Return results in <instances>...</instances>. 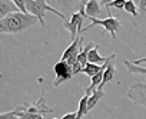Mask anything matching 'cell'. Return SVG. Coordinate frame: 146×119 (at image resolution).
I'll return each mask as SVG.
<instances>
[{
    "label": "cell",
    "instance_id": "d6986e66",
    "mask_svg": "<svg viewBox=\"0 0 146 119\" xmlns=\"http://www.w3.org/2000/svg\"><path fill=\"white\" fill-rule=\"evenodd\" d=\"M129 15H132L133 17H137L139 16V10H137V5L135 3V0H126V5L123 7Z\"/></svg>",
    "mask_w": 146,
    "mask_h": 119
},
{
    "label": "cell",
    "instance_id": "8fae6325",
    "mask_svg": "<svg viewBox=\"0 0 146 119\" xmlns=\"http://www.w3.org/2000/svg\"><path fill=\"white\" fill-rule=\"evenodd\" d=\"M85 15L88 19L96 17L100 15V3L98 0H88V3L85 6Z\"/></svg>",
    "mask_w": 146,
    "mask_h": 119
},
{
    "label": "cell",
    "instance_id": "52a82bcc",
    "mask_svg": "<svg viewBox=\"0 0 146 119\" xmlns=\"http://www.w3.org/2000/svg\"><path fill=\"white\" fill-rule=\"evenodd\" d=\"M127 96L139 105L146 106V83H135L127 90Z\"/></svg>",
    "mask_w": 146,
    "mask_h": 119
},
{
    "label": "cell",
    "instance_id": "9c48e42d",
    "mask_svg": "<svg viewBox=\"0 0 146 119\" xmlns=\"http://www.w3.org/2000/svg\"><path fill=\"white\" fill-rule=\"evenodd\" d=\"M115 59H116V55H115V53H113V55H110L109 60H108V66H106V69H105V72H103V79H102V83L98 86V89L103 90V86H105L108 82H110V80L115 78V73H116V65H115Z\"/></svg>",
    "mask_w": 146,
    "mask_h": 119
},
{
    "label": "cell",
    "instance_id": "7a4b0ae2",
    "mask_svg": "<svg viewBox=\"0 0 146 119\" xmlns=\"http://www.w3.org/2000/svg\"><path fill=\"white\" fill-rule=\"evenodd\" d=\"M26 10H27V13L29 15H32V16H35V17H37V20H39V23H40V26L44 29V17H46V12H52V13H54V15H57L60 19H66V16L63 15V13H60L59 10H56L54 7H52V6H49L47 5V2L46 0H27L26 2Z\"/></svg>",
    "mask_w": 146,
    "mask_h": 119
},
{
    "label": "cell",
    "instance_id": "cb8c5ba5",
    "mask_svg": "<svg viewBox=\"0 0 146 119\" xmlns=\"http://www.w3.org/2000/svg\"><path fill=\"white\" fill-rule=\"evenodd\" d=\"M132 63H135V65H137V66H142V65H146V57H142V59H137V60H135V62H132Z\"/></svg>",
    "mask_w": 146,
    "mask_h": 119
},
{
    "label": "cell",
    "instance_id": "e0dca14e",
    "mask_svg": "<svg viewBox=\"0 0 146 119\" xmlns=\"http://www.w3.org/2000/svg\"><path fill=\"white\" fill-rule=\"evenodd\" d=\"M56 5L64 10H73L80 6V0H56Z\"/></svg>",
    "mask_w": 146,
    "mask_h": 119
},
{
    "label": "cell",
    "instance_id": "30bf717a",
    "mask_svg": "<svg viewBox=\"0 0 146 119\" xmlns=\"http://www.w3.org/2000/svg\"><path fill=\"white\" fill-rule=\"evenodd\" d=\"M19 12V9L16 7V5L12 0H0V19H3L12 13Z\"/></svg>",
    "mask_w": 146,
    "mask_h": 119
},
{
    "label": "cell",
    "instance_id": "9a60e30c",
    "mask_svg": "<svg viewBox=\"0 0 146 119\" xmlns=\"http://www.w3.org/2000/svg\"><path fill=\"white\" fill-rule=\"evenodd\" d=\"M103 95H105V92L103 90H100V89H96L90 96H89V99H88V113L96 106V103L103 98Z\"/></svg>",
    "mask_w": 146,
    "mask_h": 119
},
{
    "label": "cell",
    "instance_id": "2e32d148",
    "mask_svg": "<svg viewBox=\"0 0 146 119\" xmlns=\"http://www.w3.org/2000/svg\"><path fill=\"white\" fill-rule=\"evenodd\" d=\"M89 96H90V95H88L86 92H85V95L82 96V99H80V102H79V108H78V110H76V113H78V118H76V119H82L85 115H88V99H89Z\"/></svg>",
    "mask_w": 146,
    "mask_h": 119
},
{
    "label": "cell",
    "instance_id": "3957f363",
    "mask_svg": "<svg viewBox=\"0 0 146 119\" xmlns=\"http://www.w3.org/2000/svg\"><path fill=\"white\" fill-rule=\"evenodd\" d=\"M90 22H92V23H90L89 26L83 27V29H82V32H86V30L92 29L93 26H102V27L105 29V32H109V33L112 35V39H113V40L116 39V33H117V30L122 27L120 20H119V19H116V17H113V16L106 17V19H96V17H90Z\"/></svg>",
    "mask_w": 146,
    "mask_h": 119
},
{
    "label": "cell",
    "instance_id": "ac0fdd59",
    "mask_svg": "<svg viewBox=\"0 0 146 119\" xmlns=\"http://www.w3.org/2000/svg\"><path fill=\"white\" fill-rule=\"evenodd\" d=\"M100 69H102V66L100 65H95V63H88L83 69H82V72L85 73V75H88L89 78H93L98 72H100Z\"/></svg>",
    "mask_w": 146,
    "mask_h": 119
},
{
    "label": "cell",
    "instance_id": "d4e9b609",
    "mask_svg": "<svg viewBox=\"0 0 146 119\" xmlns=\"http://www.w3.org/2000/svg\"><path fill=\"white\" fill-rule=\"evenodd\" d=\"M110 2H112V0H100V3H102V6H106V7L109 6V3H110Z\"/></svg>",
    "mask_w": 146,
    "mask_h": 119
},
{
    "label": "cell",
    "instance_id": "7c38bea8",
    "mask_svg": "<svg viewBox=\"0 0 146 119\" xmlns=\"http://www.w3.org/2000/svg\"><path fill=\"white\" fill-rule=\"evenodd\" d=\"M96 45H93V43H89L86 47H82V43H80V50H79V55H78V59H76V62L82 66V68H85L89 62H88V55H89V52L95 47Z\"/></svg>",
    "mask_w": 146,
    "mask_h": 119
},
{
    "label": "cell",
    "instance_id": "7402d4cb",
    "mask_svg": "<svg viewBox=\"0 0 146 119\" xmlns=\"http://www.w3.org/2000/svg\"><path fill=\"white\" fill-rule=\"evenodd\" d=\"M12 2L16 5V7L19 9V12L27 13V10H26V2H27V0H12ZM27 15H29V13H27Z\"/></svg>",
    "mask_w": 146,
    "mask_h": 119
},
{
    "label": "cell",
    "instance_id": "44dd1931",
    "mask_svg": "<svg viewBox=\"0 0 146 119\" xmlns=\"http://www.w3.org/2000/svg\"><path fill=\"white\" fill-rule=\"evenodd\" d=\"M137 3V10H139V16L145 17L146 16V0H136Z\"/></svg>",
    "mask_w": 146,
    "mask_h": 119
},
{
    "label": "cell",
    "instance_id": "4fadbf2b",
    "mask_svg": "<svg viewBox=\"0 0 146 119\" xmlns=\"http://www.w3.org/2000/svg\"><path fill=\"white\" fill-rule=\"evenodd\" d=\"M109 60V56L108 57H103V56H100L99 55V52H98V45L89 52V55H88V62L89 63H95V65H99V63H105V62H108Z\"/></svg>",
    "mask_w": 146,
    "mask_h": 119
},
{
    "label": "cell",
    "instance_id": "277c9868",
    "mask_svg": "<svg viewBox=\"0 0 146 119\" xmlns=\"http://www.w3.org/2000/svg\"><path fill=\"white\" fill-rule=\"evenodd\" d=\"M53 70H54V82H53V86H59L60 83L72 79L73 76V69L72 66H69L66 62L63 60H59L54 66H53Z\"/></svg>",
    "mask_w": 146,
    "mask_h": 119
},
{
    "label": "cell",
    "instance_id": "ba28073f",
    "mask_svg": "<svg viewBox=\"0 0 146 119\" xmlns=\"http://www.w3.org/2000/svg\"><path fill=\"white\" fill-rule=\"evenodd\" d=\"M53 109H50L49 106H46V98H44V90L42 92V95H40V99L36 102V103H33V105H27V108H26V110L25 112H27V113H39V115H46V113H50Z\"/></svg>",
    "mask_w": 146,
    "mask_h": 119
},
{
    "label": "cell",
    "instance_id": "603a6c76",
    "mask_svg": "<svg viewBox=\"0 0 146 119\" xmlns=\"http://www.w3.org/2000/svg\"><path fill=\"white\" fill-rule=\"evenodd\" d=\"M76 118H78V113H76V112H70V113L63 115L60 119H76Z\"/></svg>",
    "mask_w": 146,
    "mask_h": 119
},
{
    "label": "cell",
    "instance_id": "6da1fadb",
    "mask_svg": "<svg viewBox=\"0 0 146 119\" xmlns=\"http://www.w3.org/2000/svg\"><path fill=\"white\" fill-rule=\"evenodd\" d=\"M37 20V17L27 15V13H22V12H16L12 13L3 19H0V35L3 33H9V35H15V33H20L26 29H29L30 26H33Z\"/></svg>",
    "mask_w": 146,
    "mask_h": 119
},
{
    "label": "cell",
    "instance_id": "ffe728a7",
    "mask_svg": "<svg viewBox=\"0 0 146 119\" xmlns=\"http://www.w3.org/2000/svg\"><path fill=\"white\" fill-rule=\"evenodd\" d=\"M126 5V0H112V2L109 3V6L106 7V12H108V17H110V6L112 7H116V9H123Z\"/></svg>",
    "mask_w": 146,
    "mask_h": 119
},
{
    "label": "cell",
    "instance_id": "484cf974",
    "mask_svg": "<svg viewBox=\"0 0 146 119\" xmlns=\"http://www.w3.org/2000/svg\"><path fill=\"white\" fill-rule=\"evenodd\" d=\"M52 2H56V0H52Z\"/></svg>",
    "mask_w": 146,
    "mask_h": 119
},
{
    "label": "cell",
    "instance_id": "5b68a950",
    "mask_svg": "<svg viewBox=\"0 0 146 119\" xmlns=\"http://www.w3.org/2000/svg\"><path fill=\"white\" fill-rule=\"evenodd\" d=\"M83 37H78L76 40H73L63 52L62 55V59L60 60L66 62L69 66H73L76 63V59H78V55H79V50H80V43H82Z\"/></svg>",
    "mask_w": 146,
    "mask_h": 119
},
{
    "label": "cell",
    "instance_id": "8992f818",
    "mask_svg": "<svg viewBox=\"0 0 146 119\" xmlns=\"http://www.w3.org/2000/svg\"><path fill=\"white\" fill-rule=\"evenodd\" d=\"M83 19H85V17H83V16L79 13V10H78V12H73V13H72V17H70L69 22H64L63 26H64V29L69 30L72 42L76 40V36H78L79 33H82V29H83L82 20H83Z\"/></svg>",
    "mask_w": 146,
    "mask_h": 119
},
{
    "label": "cell",
    "instance_id": "5bb4252c",
    "mask_svg": "<svg viewBox=\"0 0 146 119\" xmlns=\"http://www.w3.org/2000/svg\"><path fill=\"white\" fill-rule=\"evenodd\" d=\"M27 103H23L20 106H17L16 109L10 110V112H5V113H0V119H19V116L26 110Z\"/></svg>",
    "mask_w": 146,
    "mask_h": 119
}]
</instances>
